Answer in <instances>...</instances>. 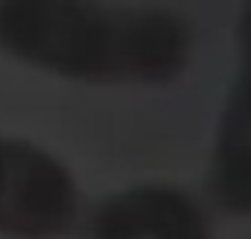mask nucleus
Here are the masks:
<instances>
[{
    "instance_id": "f03ea898",
    "label": "nucleus",
    "mask_w": 251,
    "mask_h": 239,
    "mask_svg": "<svg viewBox=\"0 0 251 239\" xmlns=\"http://www.w3.org/2000/svg\"><path fill=\"white\" fill-rule=\"evenodd\" d=\"M79 216L70 172L44 149L0 137V237L59 239Z\"/></svg>"
},
{
    "instance_id": "7ed1b4c3",
    "label": "nucleus",
    "mask_w": 251,
    "mask_h": 239,
    "mask_svg": "<svg viewBox=\"0 0 251 239\" xmlns=\"http://www.w3.org/2000/svg\"><path fill=\"white\" fill-rule=\"evenodd\" d=\"M94 239H210L201 210L181 190L146 184L108 198L91 222Z\"/></svg>"
},
{
    "instance_id": "f257e3e1",
    "label": "nucleus",
    "mask_w": 251,
    "mask_h": 239,
    "mask_svg": "<svg viewBox=\"0 0 251 239\" xmlns=\"http://www.w3.org/2000/svg\"><path fill=\"white\" fill-rule=\"evenodd\" d=\"M187 21L155 6L0 3V47L82 82H170L190 59Z\"/></svg>"
},
{
    "instance_id": "20e7f679",
    "label": "nucleus",
    "mask_w": 251,
    "mask_h": 239,
    "mask_svg": "<svg viewBox=\"0 0 251 239\" xmlns=\"http://www.w3.org/2000/svg\"><path fill=\"white\" fill-rule=\"evenodd\" d=\"M210 190L234 213H251V6L240 21V79L219 125Z\"/></svg>"
}]
</instances>
